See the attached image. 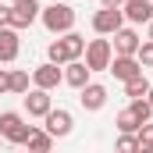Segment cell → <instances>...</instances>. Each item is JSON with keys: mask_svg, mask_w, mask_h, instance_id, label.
I'll return each mask as SVG.
<instances>
[{"mask_svg": "<svg viewBox=\"0 0 153 153\" xmlns=\"http://www.w3.org/2000/svg\"><path fill=\"white\" fill-rule=\"evenodd\" d=\"M39 22L46 25V32L61 36V32L75 29V7H71V4H46V7L39 11Z\"/></svg>", "mask_w": 153, "mask_h": 153, "instance_id": "6da1fadb", "label": "cell"}, {"mask_svg": "<svg viewBox=\"0 0 153 153\" xmlns=\"http://www.w3.org/2000/svg\"><path fill=\"white\" fill-rule=\"evenodd\" d=\"M29 132H32V125H25V117L18 114V111H4V114H0V135H4L11 146H25Z\"/></svg>", "mask_w": 153, "mask_h": 153, "instance_id": "7a4b0ae2", "label": "cell"}, {"mask_svg": "<svg viewBox=\"0 0 153 153\" xmlns=\"http://www.w3.org/2000/svg\"><path fill=\"white\" fill-rule=\"evenodd\" d=\"M82 57H85L89 71H107V64H111V57H114V46H111V39H89Z\"/></svg>", "mask_w": 153, "mask_h": 153, "instance_id": "3957f363", "label": "cell"}, {"mask_svg": "<svg viewBox=\"0 0 153 153\" xmlns=\"http://www.w3.org/2000/svg\"><path fill=\"white\" fill-rule=\"evenodd\" d=\"M121 25H125L121 7H100V11L93 14V32H96V36H114Z\"/></svg>", "mask_w": 153, "mask_h": 153, "instance_id": "277c9868", "label": "cell"}, {"mask_svg": "<svg viewBox=\"0 0 153 153\" xmlns=\"http://www.w3.org/2000/svg\"><path fill=\"white\" fill-rule=\"evenodd\" d=\"M43 128L53 135V139H64V135H71V128H75V117H71V111H64V107H50L46 111V117H43Z\"/></svg>", "mask_w": 153, "mask_h": 153, "instance_id": "5b68a950", "label": "cell"}, {"mask_svg": "<svg viewBox=\"0 0 153 153\" xmlns=\"http://www.w3.org/2000/svg\"><path fill=\"white\" fill-rule=\"evenodd\" d=\"M39 0H14L11 4V25L22 32V29H29L32 22H39Z\"/></svg>", "mask_w": 153, "mask_h": 153, "instance_id": "8992f818", "label": "cell"}, {"mask_svg": "<svg viewBox=\"0 0 153 153\" xmlns=\"http://www.w3.org/2000/svg\"><path fill=\"white\" fill-rule=\"evenodd\" d=\"M107 71L114 78H121V82H128V78H135L139 71H146L143 64H139V57L135 53H114L111 57V64H107Z\"/></svg>", "mask_w": 153, "mask_h": 153, "instance_id": "52a82bcc", "label": "cell"}, {"mask_svg": "<svg viewBox=\"0 0 153 153\" xmlns=\"http://www.w3.org/2000/svg\"><path fill=\"white\" fill-rule=\"evenodd\" d=\"M22 100H25V111H29V117H46V111L53 107V100H50V89H25L22 93Z\"/></svg>", "mask_w": 153, "mask_h": 153, "instance_id": "ba28073f", "label": "cell"}, {"mask_svg": "<svg viewBox=\"0 0 153 153\" xmlns=\"http://www.w3.org/2000/svg\"><path fill=\"white\" fill-rule=\"evenodd\" d=\"M18 53H22V36H18V29H14V25H0V61L11 64V61H18Z\"/></svg>", "mask_w": 153, "mask_h": 153, "instance_id": "9c48e42d", "label": "cell"}, {"mask_svg": "<svg viewBox=\"0 0 153 153\" xmlns=\"http://www.w3.org/2000/svg\"><path fill=\"white\" fill-rule=\"evenodd\" d=\"M61 82H64V68H61V64H53V61L39 64L36 71H32V85H39V89H57Z\"/></svg>", "mask_w": 153, "mask_h": 153, "instance_id": "30bf717a", "label": "cell"}, {"mask_svg": "<svg viewBox=\"0 0 153 153\" xmlns=\"http://www.w3.org/2000/svg\"><path fill=\"white\" fill-rule=\"evenodd\" d=\"M78 103H82L85 111H103V103H107V85L85 82V85L78 89Z\"/></svg>", "mask_w": 153, "mask_h": 153, "instance_id": "8fae6325", "label": "cell"}, {"mask_svg": "<svg viewBox=\"0 0 153 153\" xmlns=\"http://www.w3.org/2000/svg\"><path fill=\"white\" fill-rule=\"evenodd\" d=\"M121 14H125L132 25H146L153 18V4L150 0H125V4H121Z\"/></svg>", "mask_w": 153, "mask_h": 153, "instance_id": "7c38bea8", "label": "cell"}, {"mask_svg": "<svg viewBox=\"0 0 153 153\" xmlns=\"http://www.w3.org/2000/svg\"><path fill=\"white\" fill-rule=\"evenodd\" d=\"M89 75H93V71H89V64H85L82 57H75V61L64 64V82H68L71 89H82V85L89 82Z\"/></svg>", "mask_w": 153, "mask_h": 153, "instance_id": "4fadbf2b", "label": "cell"}, {"mask_svg": "<svg viewBox=\"0 0 153 153\" xmlns=\"http://www.w3.org/2000/svg\"><path fill=\"white\" fill-rule=\"evenodd\" d=\"M139 43H143V39H139L135 29H125V25H121V29L114 32V43H111V46H114V53H135Z\"/></svg>", "mask_w": 153, "mask_h": 153, "instance_id": "5bb4252c", "label": "cell"}, {"mask_svg": "<svg viewBox=\"0 0 153 153\" xmlns=\"http://www.w3.org/2000/svg\"><path fill=\"white\" fill-rule=\"evenodd\" d=\"M25 146H29L32 153H46L50 146H53V135H50L46 128H36V125H32V132H29V139H25Z\"/></svg>", "mask_w": 153, "mask_h": 153, "instance_id": "9a60e30c", "label": "cell"}, {"mask_svg": "<svg viewBox=\"0 0 153 153\" xmlns=\"http://www.w3.org/2000/svg\"><path fill=\"white\" fill-rule=\"evenodd\" d=\"M61 39H64V46H68V57H71V61L85 53V36H78L75 29H68V32H61Z\"/></svg>", "mask_w": 153, "mask_h": 153, "instance_id": "2e32d148", "label": "cell"}, {"mask_svg": "<svg viewBox=\"0 0 153 153\" xmlns=\"http://www.w3.org/2000/svg\"><path fill=\"white\" fill-rule=\"evenodd\" d=\"M146 93H150V78L143 75V71H139L135 78H128V82H125V96H128V100H135V96H146Z\"/></svg>", "mask_w": 153, "mask_h": 153, "instance_id": "e0dca14e", "label": "cell"}, {"mask_svg": "<svg viewBox=\"0 0 153 153\" xmlns=\"http://www.w3.org/2000/svg\"><path fill=\"white\" fill-rule=\"evenodd\" d=\"M29 89V71H22V68H14V71H7V93H25Z\"/></svg>", "mask_w": 153, "mask_h": 153, "instance_id": "ac0fdd59", "label": "cell"}, {"mask_svg": "<svg viewBox=\"0 0 153 153\" xmlns=\"http://www.w3.org/2000/svg\"><path fill=\"white\" fill-rule=\"evenodd\" d=\"M114 125H117V132H139V125H143V121H139V117H135L128 107H125V111L114 117Z\"/></svg>", "mask_w": 153, "mask_h": 153, "instance_id": "d6986e66", "label": "cell"}, {"mask_svg": "<svg viewBox=\"0 0 153 153\" xmlns=\"http://www.w3.org/2000/svg\"><path fill=\"white\" fill-rule=\"evenodd\" d=\"M128 111L139 117V121H150V117H153V103L146 100V96H135V100L128 103Z\"/></svg>", "mask_w": 153, "mask_h": 153, "instance_id": "ffe728a7", "label": "cell"}, {"mask_svg": "<svg viewBox=\"0 0 153 153\" xmlns=\"http://www.w3.org/2000/svg\"><path fill=\"white\" fill-rule=\"evenodd\" d=\"M135 135H139V150H143V153H153V125H150V121H143Z\"/></svg>", "mask_w": 153, "mask_h": 153, "instance_id": "44dd1931", "label": "cell"}, {"mask_svg": "<svg viewBox=\"0 0 153 153\" xmlns=\"http://www.w3.org/2000/svg\"><path fill=\"white\" fill-rule=\"evenodd\" d=\"M46 53H50V61H53V64H68V61H71V57H68V46H64V39H53Z\"/></svg>", "mask_w": 153, "mask_h": 153, "instance_id": "7402d4cb", "label": "cell"}, {"mask_svg": "<svg viewBox=\"0 0 153 153\" xmlns=\"http://www.w3.org/2000/svg\"><path fill=\"white\" fill-rule=\"evenodd\" d=\"M135 57H139V64H143V68H153V39H146V43H139Z\"/></svg>", "mask_w": 153, "mask_h": 153, "instance_id": "603a6c76", "label": "cell"}, {"mask_svg": "<svg viewBox=\"0 0 153 153\" xmlns=\"http://www.w3.org/2000/svg\"><path fill=\"white\" fill-rule=\"evenodd\" d=\"M117 150H121V153L139 150V135H135V132H121V139H117Z\"/></svg>", "mask_w": 153, "mask_h": 153, "instance_id": "cb8c5ba5", "label": "cell"}, {"mask_svg": "<svg viewBox=\"0 0 153 153\" xmlns=\"http://www.w3.org/2000/svg\"><path fill=\"white\" fill-rule=\"evenodd\" d=\"M0 25H11V4H0Z\"/></svg>", "mask_w": 153, "mask_h": 153, "instance_id": "d4e9b609", "label": "cell"}, {"mask_svg": "<svg viewBox=\"0 0 153 153\" xmlns=\"http://www.w3.org/2000/svg\"><path fill=\"white\" fill-rule=\"evenodd\" d=\"M125 0H100V7H121Z\"/></svg>", "mask_w": 153, "mask_h": 153, "instance_id": "484cf974", "label": "cell"}, {"mask_svg": "<svg viewBox=\"0 0 153 153\" xmlns=\"http://www.w3.org/2000/svg\"><path fill=\"white\" fill-rule=\"evenodd\" d=\"M0 93H7V71H0Z\"/></svg>", "mask_w": 153, "mask_h": 153, "instance_id": "4316f807", "label": "cell"}, {"mask_svg": "<svg viewBox=\"0 0 153 153\" xmlns=\"http://www.w3.org/2000/svg\"><path fill=\"white\" fill-rule=\"evenodd\" d=\"M146 32H150V39H153V18H150V22H146Z\"/></svg>", "mask_w": 153, "mask_h": 153, "instance_id": "83f0119b", "label": "cell"}, {"mask_svg": "<svg viewBox=\"0 0 153 153\" xmlns=\"http://www.w3.org/2000/svg\"><path fill=\"white\" fill-rule=\"evenodd\" d=\"M146 100H150V103H153V85H150V93H146Z\"/></svg>", "mask_w": 153, "mask_h": 153, "instance_id": "f1b7e54d", "label": "cell"}, {"mask_svg": "<svg viewBox=\"0 0 153 153\" xmlns=\"http://www.w3.org/2000/svg\"><path fill=\"white\" fill-rule=\"evenodd\" d=\"M7 4H14V0H7Z\"/></svg>", "mask_w": 153, "mask_h": 153, "instance_id": "f546056e", "label": "cell"}]
</instances>
